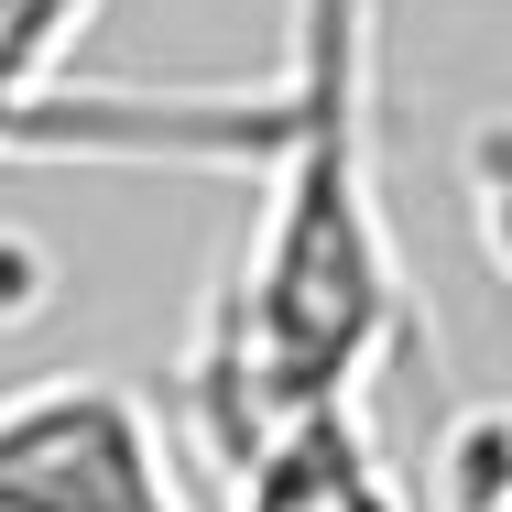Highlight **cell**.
I'll return each instance as SVG.
<instances>
[{
    "label": "cell",
    "instance_id": "cell-6",
    "mask_svg": "<svg viewBox=\"0 0 512 512\" xmlns=\"http://www.w3.org/2000/svg\"><path fill=\"white\" fill-rule=\"evenodd\" d=\"M469 218L491 240V273L512 284V120H480L469 131Z\"/></svg>",
    "mask_w": 512,
    "mask_h": 512
},
{
    "label": "cell",
    "instance_id": "cell-2",
    "mask_svg": "<svg viewBox=\"0 0 512 512\" xmlns=\"http://www.w3.org/2000/svg\"><path fill=\"white\" fill-rule=\"evenodd\" d=\"M0 512H186L153 404L99 371L0 393Z\"/></svg>",
    "mask_w": 512,
    "mask_h": 512
},
{
    "label": "cell",
    "instance_id": "cell-3",
    "mask_svg": "<svg viewBox=\"0 0 512 512\" xmlns=\"http://www.w3.org/2000/svg\"><path fill=\"white\" fill-rule=\"evenodd\" d=\"M262 88H44L0 99V164H262Z\"/></svg>",
    "mask_w": 512,
    "mask_h": 512
},
{
    "label": "cell",
    "instance_id": "cell-1",
    "mask_svg": "<svg viewBox=\"0 0 512 512\" xmlns=\"http://www.w3.org/2000/svg\"><path fill=\"white\" fill-rule=\"evenodd\" d=\"M262 109L273 142L251 164V240L186 349V425L218 469L273 414L371 393V371H393L425 327L382 197V0H284Z\"/></svg>",
    "mask_w": 512,
    "mask_h": 512
},
{
    "label": "cell",
    "instance_id": "cell-5",
    "mask_svg": "<svg viewBox=\"0 0 512 512\" xmlns=\"http://www.w3.org/2000/svg\"><path fill=\"white\" fill-rule=\"evenodd\" d=\"M109 0H0V99H44L66 88L77 44L99 33Z\"/></svg>",
    "mask_w": 512,
    "mask_h": 512
},
{
    "label": "cell",
    "instance_id": "cell-4",
    "mask_svg": "<svg viewBox=\"0 0 512 512\" xmlns=\"http://www.w3.org/2000/svg\"><path fill=\"white\" fill-rule=\"evenodd\" d=\"M229 512H414V502L382 469L371 393H327V404L273 414L229 458Z\"/></svg>",
    "mask_w": 512,
    "mask_h": 512
}]
</instances>
